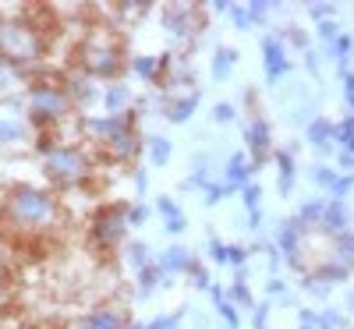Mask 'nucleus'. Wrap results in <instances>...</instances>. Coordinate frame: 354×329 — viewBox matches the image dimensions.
Returning <instances> with one entry per match:
<instances>
[{"mask_svg":"<svg viewBox=\"0 0 354 329\" xmlns=\"http://www.w3.org/2000/svg\"><path fill=\"white\" fill-rule=\"evenodd\" d=\"M8 216L28 230H39L46 223H53L57 209H53V198L32 185H15L11 195H8Z\"/></svg>","mask_w":354,"mask_h":329,"instance_id":"f257e3e1","label":"nucleus"},{"mask_svg":"<svg viewBox=\"0 0 354 329\" xmlns=\"http://www.w3.org/2000/svg\"><path fill=\"white\" fill-rule=\"evenodd\" d=\"M128 230H131L128 227V205H121V202L96 209L93 223H88V237H93L100 248H124Z\"/></svg>","mask_w":354,"mask_h":329,"instance_id":"f03ea898","label":"nucleus"},{"mask_svg":"<svg viewBox=\"0 0 354 329\" xmlns=\"http://www.w3.org/2000/svg\"><path fill=\"white\" fill-rule=\"evenodd\" d=\"M39 36L21 21H0V61L8 64H32L39 57Z\"/></svg>","mask_w":354,"mask_h":329,"instance_id":"7ed1b4c3","label":"nucleus"},{"mask_svg":"<svg viewBox=\"0 0 354 329\" xmlns=\"http://www.w3.org/2000/svg\"><path fill=\"white\" fill-rule=\"evenodd\" d=\"M88 170H93V163L82 149H53L46 156V177L53 185H82Z\"/></svg>","mask_w":354,"mask_h":329,"instance_id":"20e7f679","label":"nucleus"},{"mask_svg":"<svg viewBox=\"0 0 354 329\" xmlns=\"http://www.w3.org/2000/svg\"><path fill=\"white\" fill-rule=\"evenodd\" d=\"M71 100H68V88H57V85H36L32 88V103H28V117H32V124L46 128L53 121H61L68 113Z\"/></svg>","mask_w":354,"mask_h":329,"instance_id":"39448f33","label":"nucleus"},{"mask_svg":"<svg viewBox=\"0 0 354 329\" xmlns=\"http://www.w3.org/2000/svg\"><path fill=\"white\" fill-rule=\"evenodd\" d=\"M163 28H167V36L174 39H192L198 28H202V11L192 8V4H167L163 15H160Z\"/></svg>","mask_w":354,"mask_h":329,"instance_id":"423d86ee","label":"nucleus"},{"mask_svg":"<svg viewBox=\"0 0 354 329\" xmlns=\"http://www.w3.org/2000/svg\"><path fill=\"white\" fill-rule=\"evenodd\" d=\"M305 227L298 223V216H290V220H280L277 227V252L298 269V273H305V258H301V248H305Z\"/></svg>","mask_w":354,"mask_h":329,"instance_id":"0eeeda50","label":"nucleus"},{"mask_svg":"<svg viewBox=\"0 0 354 329\" xmlns=\"http://www.w3.org/2000/svg\"><path fill=\"white\" fill-rule=\"evenodd\" d=\"M259 50H262V68H266V82H280L287 71H290V53H287V43L280 36H262L259 39Z\"/></svg>","mask_w":354,"mask_h":329,"instance_id":"6e6552de","label":"nucleus"},{"mask_svg":"<svg viewBox=\"0 0 354 329\" xmlns=\"http://www.w3.org/2000/svg\"><path fill=\"white\" fill-rule=\"evenodd\" d=\"M245 145H248L255 167L273 160V135H270V124H266L262 117H252V124L245 128Z\"/></svg>","mask_w":354,"mask_h":329,"instance_id":"1a4fd4ad","label":"nucleus"},{"mask_svg":"<svg viewBox=\"0 0 354 329\" xmlns=\"http://www.w3.org/2000/svg\"><path fill=\"white\" fill-rule=\"evenodd\" d=\"M252 173H255L252 156H248V153H234V156L227 160V167H223V188H227V195H234V191L241 195V191L252 185Z\"/></svg>","mask_w":354,"mask_h":329,"instance_id":"9d476101","label":"nucleus"},{"mask_svg":"<svg viewBox=\"0 0 354 329\" xmlns=\"http://www.w3.org/2000/svg\"><path fill=\"white\" fill-rule=\"evenodd\" d=\"M156 262H160V269H163L167 276H188V269H192L198 258H195V252H192L188 245L177 241V245H167V248L156 255Z\"/></svg>","mask_w":354,"mask_h":329,"instance_id":"9b49d317","label":"nucleus"},{"mask_svg":"<svg viewBox=\"0 0 354 329\" xmlns=\"http://www.w3.org/2000/svg\"><path fill=\"white\" fill-rule=\"evenodd\" d=\"M153 209L163 216L167 237H181V234L188 230V216L181 213V205L174 202V195H156V198H153Z\"/></svg>","mask_w":354,"mask_h":329,"instance_id":"f8f14e48","label":"nucleus"},{"mask_svg":"<svg viewBox=\"0 0 354 329\" xmlns=\"http://www.w3.org/2000/svg\"><path fill=\"white\" fill-rule=\"evenodd\" d=\"M305 138H308L312 149H319L322 156H330V149L337 142V124L326 121V117H315V121L308 124V131H305Z\"/></svg>","mask_w":354,"mask_h":329,"instance_id":"ddd939ff","label":"nucleus"},{"mask_svg":"<svg viewBox=\"0 0 354 329\" xmlns=\"http://www.w3.org/2000/svg\"><path fill=\"white\" fill-rule=\"evenodd\" d=\"M347 223H351L347 202H340V198H330V202H326V209H322V223H319V230L333 237V234H344V230H347Z\"/></svg>","mask_w":354,"mask_h":329,"instance_id":"4468645a","label":"nucleus"},{"mask_svg":"<svg viewBox=\"0 0 354 329\" xmlns=\"http://www.w3.org/2000/svg\"><path fill=\"white\" fill-rule=\"evenodd\" d=\"M103 106H106V117H124L131 110V88L124 82H113L106 85V93H103Z\"/></svg>","mask_w":354,"mask_h":329,"instance_id":"2eb2a0df","label":"nucleus"},{"mask_svg":"<svg viewBox=\"0 0 354 329\" xmlns=\"http://www.w3.org/2000/svg\"><path fill=\"white\" fill-rule=\"evenodd\" d=\"M195 110H198V93H195V88H192V93H185V96H174V103L163 106L170 124H188Z\"/></svg>","mask_w":354,"mask_h":329,"instance_id":"dca6fc26","label":"nucleus"},{"mask_svg":"<svg viewBox=\"0 0 354 329\" xmlns=\"http://www.w3.org/2000/svg\"><path fill=\"white\" fill-rule=\"evenodd\" d=\"M135 283H138V297H149V294H156L160 283H167V273L160 269V262L153 258V262H145L135 273Z\"/></svg>","mask_w":354,"mask_h":329,"instance_id":"f3484780","label":"nucleus"},{"mask_svg":"<svg viewBox=\"0 0 354 329\" xmlns=\"http://www.w3.org/2000/svg\"><path fill=\"white\" fill-rule=\"evenodd\" d=\"M238 64V50L234 46H227V43H220L216 50H213V61H209V75H213V82H227L230 78V68Z\"/></svg>","mask_w":354,"mask_h":329,"instance_id":"a211bd4d","label":"nucleus"},{"mask_svg":"<svg viewBox=\"0 0 354 329\" xmlns=\"http://www.w3.org/2000/svg\"><path fill=\"white\" fill-rule=\"evenodd\" d=\"M78 329H128V322L117 308H96L93 315H85V322Z\"/></svg>","mask_w":354,"mask_h":329,"instance_id":"6ab92c4d","label":"nucleus"},{"mask_svg":"<svg viewBox=\"0 0 354 329\" xmlns=\"http://www.w3.org/2000/svg\"><path fill=\"white\" fill-rule=\"evenodd\" d=\"M145 156H149V167H167L170 156H174V142L167 135H149L145 138Z\"/></svg>","mask_w":354,"mask_h":329,"instance_id":"aec40b11","label":"nucleus"},{"mask_svg":"<svg viewBox=\"0 0 354 329\" xmlns=\"http://www.w3.org/2000/svg\"><path fill=\"white\" fill-rule=\"evenodd\" d=\"M273 163L280 170V195H290V188H294V156H290V149H273Z\"/></svg>","mask_w":354,"mask_h":329,"instance_id":"412c9836","label":"nucleus"},{"mask_svg":"<svg viewBox=\"0 0 354 329\" xmlns=\"http://www.w3.org/2000/svg\"><path fill=\"white\" fill-rule=\"evenodd\" d=\"M330 248H333V262H344L354 269V234L344 230V234H333L330 237Z\"/></svg>","mask_w":354,"mask_h":329,"instance_id":"4be33fe9","label":"nucleus"},{"mask_svg":"<svg viewBox=\"0 0 354 329\" xmlns=\"http://www.w3.org/2000/svg\"><path fill=\"white\" fill-rule=\"evenodd\" d=\"M227 301H230L234 308H255V297H252V287H248L245 280H234V283L227 287Z\"/></svg>","mask_w":354,"mask_h":329,"instance_id":"5701e85b","label":"nucleus"},{"mask_svg":"<svg viewBox=\"0 0 354 329\" xmlns=\"http://www.w3.org/2000/svg\"><path fill=\"white\" fill-rule=\"evenodd\" d=\"M71 93H75L78 103H96V100H103L100 88L93 85V78H75V82L68 85V96H71Z\"/></svg>","mask_w":354,"mask_h":329,"instance_id":"b1692460","label":"nucleus"},{"mask_svg":"<svg viewBox=\"0 0 354 329\" xmlns=\"http://www.w3.org/2000/svg\"><path fill=\"white\" fill-rule=\"evenodd\" d=\"M241 202H245V209H248V223L252 227H259V202H262V185H248L245 191H241Z\"/></svg>","mask_w":354,"mask_h":329,"instance_id":"393cba45","label":"nucleus"},{"mask_svg":"<svg viewBox=\"0 0 354 329\" xmlns=\"http://www.w3.org/2000/svg\"><path fill=\"white\" fill-rule=\"evenodd\" d=\"M124 255H128V262L135 265V273H138V269H142L145 262H153L149 245H145V241H128V245H124Z\"/></svg>","mask_w":354,"mask_h":329,"instance_id":"a878e982","label":"nucleus"},{"mask_svg":"<svg viewBox=\"0 0 354 329\" xmlns=\"http://www.w3.org/2000/svg\"><path fill=\"white\" fill-rule=\"evenodd\" d=\"M198 191H202V202H205V205H216V202H223V198H227L223 181H202V185H198Z\"/></svg>","mask_w":354,"mask_h":329,"instance_id":"bb28decb","label":"nucleus"},{"mask_svg":"<svg viewBox=\"0 0 354 329\" xmlns=\"http://www.w3.org/2000/svg\"><path fill=\"white\" fill-rule=\"evenodd\" d=\"M337 142L344 145V153H351V156H354V113H351V117H344V121L337 124Z\"/></svg>","mask_w":354,"mask_h":329,"instance_id":"cd10ccee","label":"nucleus"},{"mask_svg":"<svg viewBox=\"0 0 354 329\" xmlns=\"http://www.w3.org/2000/svg\"><path fill=\"white\" fill-rule=\"evenodd\" d=\"M248 255H252V248H245V245H227V265H234V273L248 269Z\"/></svg>","mask_w":354,"mask_h":329,"instance_id":"c85d7f7f","label":"nucleus"},{"mask_svg":"<svg viewBox=\"0 0 354 329\" xmlns=\"http://www.w3.org/2000/svg\"><path fill=\"white\" fill-rule=\"evenodd\" d=\"M351 319L337 308H326V312H319V329H347Z\"/></svg>","mask_w":354,"mask_h":329,"instance_id":"c756f323","label":"nucleus"},{"mask_svg":"<svg viewBox=\"0 0 354 329\" xmlns=\"http://www.w3.org/2000/svg\"><path fill=\"white\" fill-rule=\"evenodd\" d=\"M205 255H209V262H213V265H227V245L220 241L216 234L205 237Z\"/></svg>","mask_w":354,"mask_h":329,"instance_id":"7c9ffc66","label":"nucleus"},{"mask_svg":"<svg viewBox=\"0 0 354 329\" xmlns=\"http://www.w3.org/2000/svg\"><path fill=\"white\" fill-rule=\"evenodd\" d=\"M21 138H25V128L0 117V145H15V142H21Z\"/></svg>","mask_w":354,"mask_h":329,"instance_id":"2f4dec72","label":"nucleus"},{"mask_svg":"<svg viewBox=\"0 0 354 329\" xmlns=\"http://www.w3.org/2000/svg\"><path fill=\"white\" fill-rule=\"evenodd\" d=\"M209 113H213V124H234V117H238V106H234L230 100H220Z\"/></svg>","mask_w":354,"mask_h":329,"instance_id":"473e14b6","label":"nucleus"},{"mask_svg":"<svg viewBox=\"0 0 354 329\" xmlns=\"http://www.w3.org/2000/svg\"><path fill=\"white\" fill-rule=\"evenodd\" d=\"M188 280H192L195 290H209V287H213V276H209V269H205L202 262H195V265L188 269Z\"/></svg>","mask_w":354,"mask_h":329,"instance_id":"72a5a7b5","label":"nucleus"},{"mask_svg":"<svg viewBox=\"0 0 354 329\" xmlns=\"http://www.w3.org/2000/svg\"><path fill=\"white\" fill-rule=\"evenodd\" d=\"M312 177H315V185H319L322 191H330V188H333V181H337L340 173H337L333 167H326V163H319V167L312 170Z\"/></svg>","mask_w":354,"mask_h":329,"instance_id":"f704fd0d","label":"nucleus"},{"mask_svg":"<svg viewBox=\"0 0 354 329\" xmlns=\"http://www.w3.org/2000/svg\"><path fill=\"white\" fill-rule=\"evenodd\" d=\"M149 213H153V209L145 205V202H135V205H128V227H142L145 220H149Z\"/></svg>","mask_w":354,"mask_h":329,"instance_id":"c9c22d12","label":"nucleus"},{"mask_svg":"<svg viewBox=\"0 0 354 329\" xmlns=\"http://www.w3.org/2000/svg\"><path fill=\"white\" fill-rule=\"evenodd\" d=\"M216 312H220V319H223V326H227V329H238V326H241V312H238V308H234L230 301H223V305H216Z\"/></svg>","mask_w":354,"mask_h":329,"instance_id":"e433bc0d","label":"nucleus"},{"mask_svg":"<svg viewBox=\"0 0 354 329\" xmlns=\"http://www.w3.org/2000/svg\"><path fill=\"white\" fill-rule=\"evenodd\" d=\"M305 11H308V18H312V21H330L340 8H337V4H308Z\"/></svg>","mask_w":354,"mask_h":329,"instance_id":"4c0bfd02","label":"nucleus"},{"mask_svg":"<svg viewBox=\"0 0 354 329\" xmlns=\"http://www.w3.org/2000/svg\"><path fill=\"white\" fill-rule=\"evenodd\" d=\"M181 308H177V312H167V315H156L149 326H145V329H177V322H181Z\"/></svg>","mask_w":354,"mask_h":329,"instance_id":"58836bf2","label":"nucleus"},{"mask_svg":"<svg viewBox=\"0 0 354 329\" xmlns=\"http://www.w3.org/2000/svg\"><path fill=\"white\" fill-rule=\"evenodd\" d=\"M227 18H230L234 25H238V28H241V32H245V28H252V21H248V8H245V4H230V11H227Z\"/></svg>","mask_w":354,"mask_h":329,"instance_id":"ea45409f","label":"nucleus"},{"mask_svg":"<svg viewBox=\"0 0 354 329\" xmlns=\"http://www.w3.org/2000/svg\"><path fill=\"white\" fill-rule=\"evenodd\" d=\"M351 188H354V177H351V173H340V177H337V181H333V188H330V195H333V198H340V202H344V198H347V191H351Z\"/></svg>","mask_w":354,"mask_h":329,"instance_id":"a19ab883","label":"nucleus"},{"mask_svg":"<svg viewBox=\"0 0 354 329\" xmlns=\"http://www.w3.org/2000/svg\"><path fill=\"white\" fill-rule=\"evenodd\" d=\"M337 36H340V28H337V21H333V18H330V21H319V39H322V46L337 43Z\"/></svg>","mask_w":354,"mask_h":329,"instance_id":"79ce46f5","label":"nucleus"},{"mask_svg":"<svg viewBox=\"0 0 354 329\" xmlns=\"http://www.w3.org/2000/svg\"><path fill=\"white\" fill-rule=\"evenodd\" d=\"M340 78H344V100H347V106L354 113V71L351 68H340Z\"/></svg>","mask_w":354,"mask_h":329,"instance_id":"37998d69","label":"nucleus"},{"mask_svg":"<svg viewBox=\"0 0 354 329\" xmlns=\"http://www.w3.org/2000/svg\"><path fill=\"white\" fill-rule=\"evenodd\" d=\"M245 8H248V21H252V25H262L273 4H259V0H255V4H245Z\"/></svg>","mask_w":354,"mask_h":329,"instance_id":"c03bdc74","label":"nucleus"},{"mask_svg":"<svg viewBox=\"0 0 354 329\" xmlns=\"http://www.w3.org/2000/svg\"><path fill=\"white\" fill-rule=\"evenodd\" d=\"M287 39H290V46H298V50H312V46H308V36H305V28H298V25L287 28Z\"/></svg>","mask_w":354,"mask_h":329,"instance_id":"a18cd8bd","label":"nucleus"},{"mask_svg":"<svg viewBox=\"0 0 354 329\" xmlns=\"http://www.w3.org/2000/svg\"><path fill=\"white\" fill-rule=\"evenodd\" d=\"M298 329H319V312H312V308H301L298 312Z\"/></svg>","mask_w":354,"mask_h":329,"instance_id":"49530a36","label":"nucleus"},{"mask_svg":"<svg viewBox=\"0 0 354 329\" xmlns=\"http://www.w3.org/2000/svg\"><path fill=\"white\" fill-rule=\"evenodd\" d=\"M266 294L280 297V294H287V283H283V280H270V283H266Z\"/></svg>","mask_w":354,"mask_h":329,"instance_id":"de8ad7c7","label":"nucleus"},{"mask_svg":"<svg viewBox=\"0 0 354 329\" xmlns=\"http://www.w3.org/2000/svg\"><path fill=\"white\" fill-rule=\"evenodd\" d=\"M340 167H344V170H354V156H351V153H340Z\"/></svg>","mask_w":354,"mask_h":329,"instance_id":"09e8293b","label":"nucleus"},{"mask_svg":"<svg viewBox=\"0 0 354 329\" xmlns=\"http://www.w3.org/2000/svg\"><path fill=\"white\" fill-rule=\"evenodd\" d=\"M347 319H354V290L347 294Z\"/></svg>","mask_w":354,"mask_h":329,"instance_id":"8fccbe9b","label":"nucleus"},{"mask_svg":"<svg viewBox=\"0 0 354 329\" xmlns=\"http://www.w3.org/2000/svg\"><path fill=\"white\" fill-rule=\"evenodd\" d=\"M4 297H8V287H4V280H0V305H4Z\"/></svg>","mask_w":354,"mask_h":329,"instance_id":"3c124183","label":"nucleus"},{"mask_svg":"<svg viewBox=\"0 0 354 329\" xmlns=\"http://www.w3.org/2000/svg\"><path fill=\"white\" fill-rule=\"evenodd\" d=\"M128 329H145V326L142 322H128Z\"/></svg>","mask_w":354,"mask_h":329,"instance_id":"603ef678","label":"nucleus"},{"mask_svg":"<svg viewBox=\"0 0 354 329\" xmlns=\"http://www.w3.org/2000/svg\"><path fill=\"white\" fill-rule=\"evenodd\" d=\"M0 265H4V252H0Z\"/></svg>","mask_w":354,"mask_h":329,"instance_id":"864d4df0","label":"nucleus"}]
</instances>
